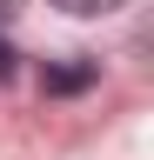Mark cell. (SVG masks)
I'll return each instance as SVG.
<instances>
[{
  "label": "cell",
  "instance_id": "cell-1",
  "mask_svg": "<svg viewBox=\"0 0 154 160\" xmlns=\"http://www.w3.org/2000/svg\"><path fill=\"white\" fill-rule=\"evenodd\" d=\"M94 73H101V67L74 53L67 67H47V93H81V87H94Z\"/></svg>",
  "mask_w": 154,
  "mask_h": 160
},
{
  "label": "cell",
  "instance_id": "cell-2",
  "mask_svg": "<svg viewBox=\"0 0 154 160\" xmlns=\"http://www.w3.org/2000/svg\"><path fill=\"white\" fill-rule=\"evenodd\" d=\"M61 13H74V20H94V13H114L121 0H54Z\"/></svg>",
  "mask_w": 154,
  "mask_h": 160
},
{
  "label": "cell",
  "instance_id": "cell-3",
  "mask_svg": "<svg viewBox=\"0 0 154 160\" xmlns=\"http://www.w3.org/2000/svg\"><path fill=\"white\" fill-rule=\"evenodd\" d=\"M13 60H20V53H13V47H7V40H0V80H7V73H13Z\"/></svg>",
  "mask_w": 154,
  "mask_h": 160
},
{
  "label": "cell",
  "instance_id": "cell-4",
  "mask_svg": "<svg viewBox=\"0 0 154 160\" xmlns=\"http://www.w3.org/2000/svg\"><path fill=\"white\" fill-rule=\"evenodd\" d=\"M13 13H20V0H0V27H7V20H13Z\"/></svg>",
  "mask_w": 154,
  "mask_h": 160
}]
</instances>
